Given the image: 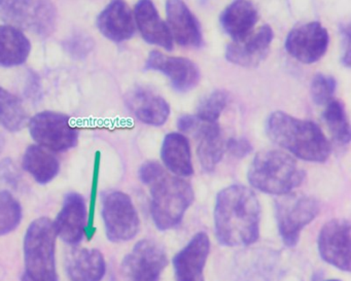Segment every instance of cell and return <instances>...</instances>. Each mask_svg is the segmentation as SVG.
<instances>
[{
    "instance_id": "6da1fadb",
    "label": "cell",
    "mask_w": 351,
    "mask_h": 281,
    "mask_svg": "<svg viewBox=\"0 0 351 281\" xmlns=\"http://www.w3.org/2000/svg\"><path fill=\"white\" fill-rule=\"evenodd\" d=\"M261 207L254 191L233 184L219 192L215 200V235L230 247L247 246L260 236Z\"/></svg>"
},
{
    "instance_id": "7a4b0ae2",
    "label": "cell",
    "mask_w": 351,
    "mask_h": 281,
    "mask_svg": "<svg viewBox=\"0 0 351 281\" xmlns=\"http://www.w3.org/2000/svg\"><path fill=\"white\" fill-rule=\"evenodd\" d=\"M139 180L151 192V212L156 227L161 231L176 228L194 201V191L186 180L170 175L157 162L143 164Z\"/></svg>"
},
{
    "instance_id": "3957f363",
    "label": "cell",
    "mask_w": 351,
    "mask_h": 281,
    "mask_svg": "<svg viewBox=\"0 0 351 281\" xmlns=\"http://www.w3.org/2000/svg\"><path fill=\"white\" fill-rule=\"evenodd\" d=\"M266 130L273 143L304 161L322 163L330 157V143L312 121L275 112L267 121Z\"/></svg>"
},
{
    "instance_id": "277c9868",
    "label": "cell",
    "mask_w": 351,
    "mask_h": 281,
    "mask_svg": "<svg viewBox=\"0 0 351 281\" xmlns=\"http://www.w3.org/2000/svg\"><path fill=\"white\" fill-rule=\"evenodd\" d=\"M247 178L256 190L282 196L303 182L305 172L298 167L297 162L287 154L265 151L254 157L248 169Z\"/></svg>"
},
{
    "instance_id": "5b68a950",
    "label": "cell",
    "mask_w": 351,
    "mask_h": 281,
    "mask_svg": "<svg viewBox=\"0 0 351 281\" xmlns=\"http://www.w3.org/2000/svg\"><path fill=\"white\" fill-rule=\"evenodd\" d=\"M56 238L53 221L47 217L30 223L24 237L22 281H59L55 256Z\"/></svg>"
},
{
    "instance_id": "8992f818",
    "label": "cell",
    "mask_w": 351,
    "mask_h": 281,
    "mask_svg": "<svg viewBox=\"0 0 351 281\" xmlns=\"http://www.w3.org/2000/svg\"><path fill=\"white\" fill-rule=\"evenodd\" d=\"M0 20L47 38L56 28L57 10L52 0H0Z\"/></svg>"
},
{
    "instance_id": "52a82bcc",
    "label": "cell",
    "mask_w": 351,
    "mask_h": 281,
    "mask_svg": "<svg viewBox=\"0 0 351 281\" xmlns=\"http://www.w3.org/2000/svg\"><path fill=\"white\" fill-rule=\"evenodd\" d=\"M275 210L281 239L285 245L293 247L304 228L319 212V205L312 197L289 193L276 201Z\"/></svg>"
},
{
    "instance_id": "ba28073f",
    "label": "cell",
    "mask_w": 351,
    "mask_h": 281,
    "mask_svg": "<svg viewBox=\"0 0 351 281\" xmlns=\"http://www.w3.org/2000/svg\"><path fill=\"white\" fill-rule=\"evenodd\" d=\"M101 215L110 241H129L138 233V213L130 197L125 193H106L102 197Z\"/></svg>"
},
{
    "instance_id": "9c48e42d",
    "label": "cell",
    "mask_w": 351,
    "mask_h": 281,
    "mask_svg": "<svg viewBox=\"0 0 351 281\" xmlns=\"http://www.w3.org/2000/svg\"><path fill=\"white\" fill-rule=\"evenodd\" d=\"M32 138L40 147L52 151H66L73 149L79 140V130L66 114L43 112L29 122Z\"/></svg>"
},
{
    "instance_id": "30bf717a",
    "label": "cell",
    "mask_w": 351,
    "mask_h": 281,
    "mask_svg": "<svg viewBox=\"0 0 351 281\" xmlns=\"http://www.w3.org/2000/svg\"><path fill=\"white\" fill-rule=\"evenodd\" d=\"M165 250L152 240H141L123 260V271L130 281H159L167 266Z\"/></svg>"
},
{
    "instance_id": "8fae6325",
    "label": "cell",
    "mask_w": 351,
    "mask_h": 281,
    "mask_svg": "<svg viewBox=\"0 0 351 281\" xmlns=\"http://www.w3.org/2000/svg\"><path fill=\"white\" fill-rule=\"evenodd\" d=\"M328 44V30L318 22H310L291 29L287 34L285 47L295 60L304 64H313L324 56Z\"/></svg>"
},
{
    "instance_id": "7c38bea8",
    "label": "cell",
    "mask_w": 351,
    "mask_h": 281,
    "mask_svg": "<svg viewBox=\"0 0 351 281\" xmlns=\"http://www.w3.org/2000/svg\"><path fill=\"white\" fill-rule=\"evenodd\" d=\"M318 252L324 262L342 271H350L351 227L346 219H332L320 230Z\"/></svg>"
},
{
    "instance_id": "4fadbf2b",
    "label": "cell",
    "mask_w": 351,
    "mask_h": 281,
    "mask_svg": "<svg viewBox=\"0 0 351 281\" xmlns=\"http://www.w3.org/2000/svg\"><path fill=\"white\" fill-rule=\"evenodd\" d=\"M89 211L85 199L79 193L65 195L62 208L53 225L56 235L69 245H77L87 235Z\"/></svg>"
},
{
    "instance_id": "5bb4252c",
    "label": "cell",
    "mask_w": 351,
    "mask_h": 281,
    "mask_svg": "<svg viewBox=\"0 0 351 281\" xmlns=\"http://www.w3.org/2000/svg\"><path fill=\"white\" fill-rule=\"evenodd\" d=\"M145 69L163 73L174 90L182 93L194 89L200 81V71L194 62L182 57L166 56L158 51L149 55Z\"/></svg>"
},
{
    "instance_id": "9a60e30c",
    "label": "cell",
    "mask_w": 351,
    "mask_h": 281,
    "mask_svg": "<svg viewBox=\"0 0 351 281\" xmlns=\"http://www.w3.org/2000/svg\"><path fill=\"white\" fill-rule=\"evenodd\" d=\"M210 241L204 232L196 234L173 258L176 281H204V267Z\"/></svg>"
},
{
    "instance_id": "2e32d148",
    "label": "cell",
    "mask_w": 351,
    "mask_h": 281,
    "mask_svg": "<svg viewBox=\"0 0 351 281\" xmlns=\"http://www.w3.org/2000/svg\"><path fill=\"white\" fill-rule=\"evenodd\" d=\"M273 38L272 28L269 25L262 26L241 42L230 44L226 50V59L238 66H258L268 55Z\"/></svg>"
},
{
    "instance_id": "e0dca14e",
    "label": "cell",
    "mask_w": 351,
    "mask_h": 281,
    "mask_svg": "<svg viewBox=\"0 0 351 281\" xmlns=\"http://www.w3.org/2000/svg\"><path fill=\"white\" fill-rule=\"evenodd\" d=\"M166 15L172 38L180 46L188 48L202 46L200 24L184 0H166Z\"/></svg>"
},
{
    "instance_id": "ac0fdd59",
    "label": "cell",
    "mask_w": 351,
    "mask_h": 281,
    "mask_svg": "<svg viewBox=\"0 0 351 281\" xmlns=\"http://www.w3.org/2000/svg\"><path fill=\"white\" fill-rule=\"evenodd\" d=\"M98 30L114 42L130 40L135 34V22L132 12L125 0H112L98 15Z\"/></svg>"
},
{
    "instance_id": "d6986e66",
    "label": "cell",
    "mask_w": 351,
    "mask_h": 281,
    "mask_svg": "<svg viewBox=\"0 0 351 281\" xmlns=\"http://www.w3.org/2000/svg\"><path fill=\"white\" fill-rule=\"evenodd\" d=\"M135 22L143 40L167 51L173 48V38L167 24L161 19L152 0H139L135 5Z\"/></svg>"
},
{
    "instance_id": "ffe728a7",
    "label": "cell",
    "mask_w": 351,
    "mask_h": 281,
    "mask_svg": "<svg viewBox=\"0 0 351 281\" xmlns=\"http://www.w3.org/2000/svg\"><path fill=\"white\" fill-rule=\"evenodd\" d=\"M69 281H101L106 276V264L98 249H73L65 258Z\"/></svg>"
},
{
    "instance_id": "44dd1931",
    "label": "cell",
    "mask_w": 351,
    "mask_h": 281,
    "mask_svg": "<svg viewBox=\"0 0 351 281\" xmlns=\"http://www.w3.org/2000/svg\"><path fill=\"white\" fill-rule=\"evenodd\" d=\"M128 106L141 122L151 126H162L170 116L167 101L145 88H136L129 94Z\"/></svg>"
},
{
    "instance_id": "7402d4cb",
    "label": "cell",
    "mask_w": 351,
    "mask_h": 281,
    "mask_svg": "<svg viewBox=\"0 0 351 281\" xmlns=\"http://www.w3.org/2000/svg\"><path fill=\"white\" fill-rule=\"evenodd\" d=\"M258 20V11L250 1L234 0L221 13L219 22L234 42H241L252 34Z\"/></svg>"
},
{
    "instance_id": "603a6c76",
    "label": "cell",
    "mask_w": 351,
    "mask_h": 281,
    "mask_svg": "<svg viewBox=\"0 0 351 281\" xmlns=\"http://www.w3.org/2000/svg\"><path fill=\"white\" fill-rule=\"evenodd\" d=\"M193 132L196 133L198 137L197 154L201 166L205 171H213L223 159L226 149L221 128L217 123L202 122L199 120L198 125Z\"/></svg>"
},
{
    "instance_id": "cb8c5ba5",
    "label": "cell",
    "mask_w": 351,
    "mask_h": 281,
    "mask_svg": "<svg viewBox=\"0 0 351 281\" xmlns=\"http://www.w3.org/2000/svg\"><path fill=\"white\" fill-rule=\"evenodd\" d=\"M161 158L167 169L174 175L188 178L194 173L190 143L180 133L166 135L162 143Z\"/></svg>"
},
{
    "instance_id": "d4e9b609",
    "label": "cell",
    "mask_w": 351,
    "mask_h": 281,
    "mask_svg": "<svg viewBox=\"0 0 351 281\" xmlns=\"http://www.w3.org/2000/svg\"><path fill=\"white\" fill-rule=\"evenodd\" d=\"M32 51L27 36L11 25H0V67L20 66Z\"/></svg>"
},
{
    "instance_id": "484cf974",
    "label": "cell",
    "mask_w": 351,
    "mask_h": 281,
    "mask_svg": "<svg viewBox=\"0 0 351 281\" xmlns=\"http://www.w3.org/2000/svg\"><path fill=\"white\" fill-rule=\"evenodd\" d=\"M23 168L38 184H48L60 171L58 159L40 145H30L23 156Z\"/></svg>"
},
{
    "instance_id": "4316f807",
    "label": "cell",
    "mask_w": 351,
    "mask_h": 281,
    "mask_svg": "<svg viewBox=\"0 0 351 281\" xmlns=\"http://www.w3.org/2000/svg\"><path fill=\"white\" fill-rule=\"evenodd\" d=\"M27 114L17 96L0 87V125L11 132H18L25 127Z\"/></svg>"
},
{
    "instance_id": "83f0119b",
    "label": "cell",
    "mask_w": 351,
    "mask_h": 281,
    "mask_svg": "<svg viewBox=\"0 0 351 281\" xmlns=\"http://www.w3.org/2000/svg\"><path fill=\"white\" fill-rule=\"evenodd\" d=\"M326 106L324 120L330 134L340 145H348L351 137L350 125L344 106L340 101H330Z\"/></svg>"
},
{
    "instance_id": "f1b7e54d",
    "label": "cell",
    "mask_w": 351,
    "mask_h": 281,
    "mask_svg": "<svg viewBox=\"0 0 351 281\" xmlns=\"http://www.w3.org/2000/svg\"><path fill=\"white\" fill-rule=\"evenodd\" d=\"M23 209L18 199L9 191L0 192V236H5L19 227Z\"/></svg>"
},
{
    "instance_id": "f546056e",
    "label": "cell",
    "mask_w": 351,
    "mask_h": 281,
    "mask_svg": "<svg viewBox=\"0 0 351 281\" xmlns=\"http://www.w3.org/2000/svg\"><path fill=\"white\" fill-rule=\"evenodd\" d=\"M228 103L226 92L217 90L209 94L199 104L197 118L202 122L217 123Z\"/></svg>"
},
{
    "instance_id": "4dcf8cb0",
    "label": "cell",
    "mask_w": 351,
    "mask_h": 281,
    "mask_svg": "<svg viewBox=\"0 0 351 281\" xmlns=\"http://www.w3.org/2000/svg\"><path fill=\"white\" fill-rule=\"evenodd\" d=\"M336 91V80L328 75L318 73L314 77L310 87L312 100L316 106H326L332 101Z\"/></svg>"
},
{
    "instance_id": "1f68e13d",
    "label": "cell",
    "mask_w": 351,
    "mask_h": 281,
    "mask_svg": "<svg viewBox=\"0 0 351 281\" xmlns=\"http://www.w3.org/2000/svg\"><path fill=\"white\" fill-rule=\"evenodd\" d=\"M65 50L75 59H84L93 51V38L83 34H75L65 40Z\"/></svg>"
},
{
    "instance_id": "d6a6232c",
    "label": "cell",
    "mask_w": 351,
    "mask_h": 281,
    "mask_svg": "<svg viewBox=\"0 0 351 281\" xmlns=\"http://www.w3.org/2000/svg\"><path fill=\"white\" fill-rule=\"evenodd\" d=\"M19 170L11 159H3L0 162V182H5L13 188H18L20 184Z\"/></svg>"
},
{
    "instance_id": "836d02e7",
    "label": "cell",
    "mask_w": 351,
    "mask_h": 281,
    "mask_svg": "<svg viewBox=\"0 0 351 281\" xmlns=\"http://www.w3.org/2000/svg\"><path fill=\"white\" fill-rule=\"evenodd\" d=\"M226 149L233 157L242 159L252 151V145L245 138H231L226 145Z\"/></svg>"
},
{
    "instance_id": "e575fe53",
    "label": "cell",
    "mask_w": 351,
    "mask_h": 281,
    "mask_svg": "<svg viewBox=\"0 0 351 281\" xmlns=\"http://www.w3.org/2000/svg\"><path fill=\"white\" fill-rule=\"evenodd\" d=\"M342 36V63L345 66H350V29L349 26H343L341 29Z\"/></svg>"
},
{
    "instance_id": "d590c367",
    "label": "cell",
    "mask_w": 351,
    "mask_h": 281,
    "mask_svg": "<svg viewBox=\"0 0 351 281\" xmlns=\"http://www.w3.org/2000/svg\"><path fill=\"white\" fill-rule=\"evenodd\" d=\"M199 119L196 116H191V114H184L180 117L178 122V127L182 132L191 133L195 130L197 125H198Z\"/></svg>"
},
{
    "instance_id": "8d00e7d4",
    "label": "cell",
    "mask_w": 351,
    "mask_h": 281,
    "mask_svg": "<svg viewBox=\"0 0 351 281\" xmlns=\"http://www.w3.org/2000/svg\"><path fill=\"white\" fill-rule=\"evenodd\" d=\"M28 87L26 90V93L28 94L29 98L36 99L38 98L40 93V80L38 79L36 75H30L29 80H28Z\"/></svg>"
},
{
    "instance_id": "74e56055",
    "label": "cell",
    "mask_w": 351,
    "mask_h": 281,
    "mask_svg": "<svg viewBox=\"0 0 351 281\" xmlns=\"http://www.w3.org/2000/svg\"><path fill=\"white\" fill-rule=\"evenodd\" d=\"M5 140L3 133H0V154L3 153V147H5Z\"/></svg>"
},
{
    "instance_id": "f35d334b",
    "label": "cell",
    "mask_w": 351,
    "mask_h": 281,
    "mask_svg": "<svg viewBox=\"0 0 351 281\" xmlns=\"http://www.w3.org/2000/svg\"><path fill=\"white\" fill-rule=\"evenodd\" d=\"M326 281H340V280H338V279H330V280H326Z\"/></svg>"
}]
</instances>
